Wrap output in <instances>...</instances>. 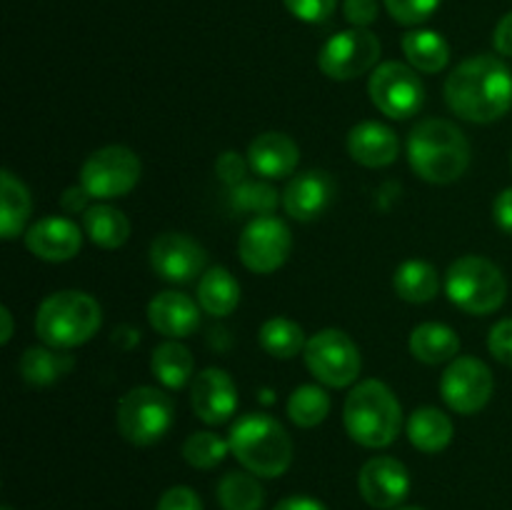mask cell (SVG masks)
<instances>
[{"label": "cell", "instance_id": "32", "mask_svg": "<svg viewBox=\"0 0 512 510\" xmlns=\"http://www.w3.org/2000/svg\"><path fill=\"white\" fill-rule=\"evenodd\" d=\"M260 345L268 355L280 360H290L295 355H300L305 350V333L295 320L290 318H268L263 325H260L258 333Z\"/></svg>", "mask_w": 512, "mask_h": 510}, {"label": "cell", "instance_id": "22", "mask_svg": "<svg viewBox=\"0 0 512 510\" xmlns=\"http://www.w3.org/2000/svg\"><path fill=\"white\" fill-rule=\"evenodd\" d=\"M30 210H33L30 190L10 170H3L0 175V235L3 240H15L23 233Z\"/></svg>", "mask_w": 512, "mask_h": 510}, {"label": "cell", "instance_id": "16", "mask_svg": "<svg viewBox=\"0 0 512 510\" xmlns=\"http://www.w3.org/2000/svg\"><path fill=\"white\" fill-rule=\"evenodd\" d=\"M25 245L35 258L48 260V263H65L80 253L83 233H80V225H75L70 218L48 215V218L35 220L25 230Z\"/></svg>", "mask_w": 512, "mask_h": 510}, {"label": "cell", "instance_id": "30", "mask_svg": "<svg viewBox=\"0 0 512 510\" xmlns=\"http://www.w3.org/2000/svg\"><path fill=\"white\" fill-rule=\"evenodd\" d=\"M395 293L408 303H430L440 293V275L425 260H405L393 278Z\"/></svg>", "mask_w": 512, "mask_h": 510}, {"label": "cell", "instance_id": "27", "mask_svg": "<svg viewBox=\"0 0 512 510\" xmlns=\"http://www.w3.org/2000/svg\"><path fill=\"white\" fill-rule=\"evenodd\" d=\"M403 53L420 73H440L450 60V45L435 30H410L403 35Z\"/></svg>", "mask_w": 512, "mask_h": 510}, {"label": "cell", "instance_id": "3", "mask_svg": "<svg viewBox=\"0 0 512 510\" xmlns=\"http://www.w3.org/2000/svg\"><path fill=\"white\" fill-rule=\"evenodd\" d=\"M228 445L235 460L260 478H278L293 463V440L288 430L265 413H248L235 420Z\"/></svg>", "mask_w": 512, "mask_h": 510}, {"label": "cell", "instance_id": "18", "mask_svg": "<svg viewBox=\"0 0 512 510\" xmlns=\"http://www.w3.org/2000/svg\"><path fill=\"white\" fill-rule=\"evenodd\" d=\"M335 180L325 170H308V173L295 175L283 193L285 213L300 223L320 218L333 203Z\"/></svg>", "mask_w": 512, "mask_h": 510}, {"label": "cell", "instance_id": "8", "mask_svg": "<svg viewBox=\"0 0 512 510\" xmlns=\"http://www.w3.org/2000/svg\"><path fill=\"white\" fill-rule=\"evenodd\" d=\"M143 165L125 145H105L88 155L80 168V185L95 200H115L128 195L140 183Z\"/></svg>", "mask_w": 512, "mask_h": 510}, {"label": "cell", "instance_id": "19", "mask_svg": "<svg viewBox=\"0 0 512 510\" xmlns=\"http://www.w3.org/2000/svg\"><path fill=\"white\" fill-rule=\"evenodd\" d=\"M248 163L255 175L265 180H283L295 173L300 163V150L295 140L285 133H260L248 148Z\"/></svg>", "mask_w": 512, "mask_h": 510}, {"label": "cell", "instance_id": "24", "mask_svg": "<svg viewBox=\"0 0 512 510\" xmlns=\"http://www.w3.org/2000/svg\"><path fill=\"white\" fill-rule=\"evenodd\" d=\"M408 438L423 453H440L450 445L453 440V420L443 413V410L433 408V405H425L418 408L408 418Z\"/></svg>", "mask_w": 512, "mask_h": 510}, {"label": "cell", "instance_id": "5", "mask_svg": "<svg viewBox=\"0 0 512 510\" xmlns=\"http://www.w3.org/2000/svg\"><path fill=\"white\" fill-rule=\"evenodd\" d=\"M103 323L100 303L80 290L48 295L35 313V333L45 345L58 350L78 348L98 333Z\"/></svg>", "mask_w": 512, "mask_h": 510}, {"label": "cell", "instance_id": "48", "mask_svg": "<svg viewBox=\"0 0 512 510\" xmlns=\"http://www.w3.org/2000/svg\"><path fill=\"white\" fill-rule=\"evenodd\" d=\"M0 510H13V508H10V505H3V508H0Z\"/></svg>", "mask_w": 512, "mask_h": 510}, {"label": "cell", "instance_id": "41", "mask_svg": "<svg viewBox=\"0 0 512 510\" xmlns=\"http://www.w3.org/2000/svg\"><path fill=\"white\" fill-rule=\"evenodd\" d=\"M380 3L378 0H345L343 13L353 28H368L378 20Z\"/></svg>", "mask_w": 512, "mask_h": 510}, {"label": "cell", "instance_id": "11", "mask_svg": "<svg viewBox=\"0 0 512 510\" xmlns=\"http://www.w3.org/2000/svg\"><path fill=\"white\" fill-rule=\"evenodd\" d=\"M380 50L383 45L378 35L370 33L368 28L340 30L325 40L318 53V65L330 80H355L378 68Z\"/></svg>", "mask_w": 512, "mask_h": 510}, {"label": "cell", "instance_id": "33", "mask_svg": "<svg viewBox=\"0 0 512 510\" xmlns=\"http://www.w3.org/2000/svg\"><path fill=\"white\" fill-rule=\"evenodd\" d=\"M330 413V398L320 385H300L288 398V415L298 428H315Z\"/></svg>", "mask_w": 512, "mask_h": 510}, {"label": "cell", "instance_id": "10", "mask_svg": "<svg viewBox=\"0 0 512 510\" xmlns=\"http://www.w3.org/2000/svg\"><path fill=\"white\" fill-rule=\"evenodd\" d=\"M370 100L383 115L393 120H408L420 113L425 103V85L413 65L398 60L380 63L368 83Z\"/></svg>", "mask_w": 512, "mask_h": 510}, {"label": "cell", "instance_id": "12", "mask_svg": "<svg viewBox=\"0 0 512 510\" xmlns=\"http://www.w3.org/2000/svg\"><path fill=\"white\" fill-rule=\"evenodd\" d=\"M293 250V235L280 218L273 215H258L245 225L240 235L238 253L250 273L270 275L283 268Z\"/></svg>", "mask_w": 512, "mask_h": 510}, {"label": "cell", "instance_id": "46", "mask_svg": "<svg viewBox=\"0 0 512 510\" xmlns=\"http://www.w3.org/2000/svg\"><path fill=\"white\" fill-rule=\"evenodd\" d=\"M0 320H3V330H0V343L8 345L13 338V315L8 308H0Z\"/></svg>", "mask_w": 512, "mask_h": 510}, {"label": "cell", "instance_id": "45", "mask_svg": "<svg viewBox=\"0 0 512 510\" xmlns=\"http://www.w3.org/2000/svg\"><path fill=\"white\" fill-rule=\"evenodd\" d=\"M273 510H328L320 500L308 498V495H293V498H285L275 505Z\"/></svg>", "mask_w": 512, "mask_h": 510}, {"label": "cell", "instance_id": "17", "mask_svg": "<svg viewBox=\"0 0 512 510\" xmlns=\"http://www.w3.org/2000/svg\"><path fill=\"white\" fill-rule=\"evenodd\" d=\"M193 410L203 423L223 425L238 410V390L233 378L220 368H205L193 380Z\"/></svg>", "mask_w": 512, "mask_h": 510}, {"label": "cell", "instance_id": "23", "mask_svg": "<svg viewBox=\"0 0 512 510\" xmlns=\"http://www.w3.org/2000/svg\"><path fill=\"white\" fill-rule=\"evenodd\" d=\"M410 353L428 365L450 363L460 353V338L450 325L420 323L410 333Z\"/></svg>", "mask_w": 512, "mask_h": 510}, {"label": "cell", "instance_id": "9", "mask_svg": "<svg viewBox=\"0 0 512 510\" xmlns=\"http://www.w3.org/2000/svg\"><path fill=\"white\" fill-rule=\"evenodd\" d=\"M303 358L310 373L328 388H348L358 380L363 368L358 345L338 328H325L308 338Z\"/></svg>", "mask_w": 512, "mask_h": 510}, {"label": "cell", "instance_id": "39", "mask_svg": "<svg viewBox=\"0 0 512 510\" xmlns=\"http://www.w3.org/2000/svg\"><path fill=\"white\" fill-rule=\"evenodd\" d=\"M155 510H203V500L188 485H175V488L165 490L158 500Z\"/></svg>", "mask_w": 512, "mask_h": 510}, {"label": "cell", "instance_id": "42", "mask_svg": "<svg viewBox=\"0 0 512 510\" xmlns=\"http://www.w3.org/2000/svg\"><path fill=\"white\" fill-rule=\"evenodd\" d=\"M493 218L503 233L512 235V188H505L493 203Z\"/></svg>", "mask_w": 512, "mask_h": 510}, {"label": "cell", "instance_id": "7", "mask_svg": "<svg viewBox=\"0 0 512 510\" xmlns=\"http://www.w3.org/2000/svg\"><path fill=\"white\" fill-rule=\"evenodd\" d=\"M173 418L175 405L170 395L153 385H138L128 390L118 400V410H115L120 435L133 445L158 443L170 430Z\"/></svg>", "mask_w": 512, "mask_h": 510}, {"label": "cell", "instance_id": "6", "mask_svg": "<svg viewBox=\"0 0 512 510\" xmlns=\"http://www.w3.org/2000/svg\"><path fill=\"white\" fill-rule=\"evenodd\" d=\"M445 293L450 303L470 315H490L500 310L508 295L503 270L480 255H463L445 273Z\"/></svg>", "mask_w": 512, "mask_h": 510}, {"label": "cell", "instance_id": "31", "mask_svg": "<svg viewBox=\"0 0 512 510\" xmlns=\"http://www.w3.org/2000/svg\"><path fill=\"white\" fill-rule=\"evenodd\" d=\"M218 503L223 510H263L265 490L253 473H225L218 483Z\"/></svg>", "mask_w": 512, "mask_h": 510}, {"label": "cell", "instance_id": "20", "mask_svg": "<svg viewBox=\"0 0 512 510\" xmlns=\"http://www.w3.org/2000/svg\"><path fill=\"white\" fill-rule=\"evenodd\" d=\"M148 320L160 335H165L168 340H180L198 330L200 308L188 295L165 290V293H158L150 300Z\"/></svg>", "mask_w": 512, "mask_h": 510}, {"label": "cell", "instance_id": "2", "mask_svg": "<svg viewBox=\"0 0 512 510\" xmlns=\"http://www.w3.org/2000/svg\"><path fill=\"white\" fill-rule=\"evenodd\" d=\"M408 160L418 178L433 185H448L463 178L468 170L470 143L450 120H420L408 138Z\"/></svg>", "mask_w": 512, "mask_h": 510}, {"label": "cell", "instance_id": "40", "mask_svg": "<svg viewBox=\"0 0 512 510\" xmlns=\"http://www.w3.org/2000/svg\"><path fill=\"white\" fill-rule=\"evenodd\" d=\"M488 348L495 360H500L503 365H512V318L493 325L488 335Z\"/></svg>", "mask_w": 512, "mask_h": 510}, {"label": "cell", "instance_id": "1", "mask_svg": "<svg viewBox=\"0 0 512 510\" xmlns=\"http://www.w3.org/2000/svg\"><path fill=\"white\" fill-rule=\"evenodd\" d=\"M445 103L468 123L500 120L512 108V70L495 55H473L445 80Z\"/></svg>", "mask_w": 512, "mask_h": 510}, {"label": "cell", "instance_id": "44", "mask_svg": "<svg viewBox=\"0 0 512 510\" xmlns=\"http://www.w3.org/2000/svg\"><path fill=\"white\" fill-rule=\"evenodd\" d=\"M493 45L500 55L512 58V10L508 15H503V18H500V23L495 25Z\"/></svg>", "mask_w": 512, "mask_h": 510}, {"label": "cell", "instance_id": "26", "mask_svg": "<svg viewBox=\"0 0 512 510\" xmlns=\"http://www.w3.org/2000/svg\"><path fill=\"white\" fill-rule=\"evenodd\" d=\"M83 230L98 248L115 250L130 238V220L125 218L123 210L108 203H98L90 205L83 213Z\"/></svg>", "mask_w": 512, "mask_h": 510}, {"label": "cell", "instance_id": "15", "mask_svg": "<svg viewBox=\"0 0 512 510\" xmlns=\"http://www.w3.org/2000/svg\"><path fill=\"white\" fill-rule=\"evenodd\" d=\"M358 490L370 508L395 510L410 493V473L398 458L378 455L360 468Z\"/></svg>", "mask_w": 512, "mask_h": 510}, {"label": "cell", "instance_id": "28", "mask_svg": "<svg viewBox=\"0 0 512 510\" xmlns=\"http://www.w3.org/2000/svg\"><path fill=\"white\" fill-rule=\"evenodd\" d=\"M150 370L158 378L160 385L170 390H180L188 385L193 378L195 360L193 353L185 348L180 340H165L153 350V360H150Z\"/></svg>", "mask_w": 512, "mask_h": 510}, {"label": "cell", "instance_id": "29", "mask_svg": "<svg viewBox=\"0 0 512 510\" xmlns=\"http://www.w3.org/2000/svg\"><path fill=\"white\" fill-rule=\"evenodd\" d=\"M73 365V355L65 353V350L50 348V345H45V348L35 345V348L25 350V355L20 358V375L30 385H53L55 380L68 375Z\"/></svg>", "mask_w": 512, "mask_h": 510}, {"label": "cell", "instance_id": "25", "mask_svg": "<svg viewBox=\"0 0 512 510\" xmlns=\"http://www.w3.org/2000/svg\"><path fill=\"white\" fill-rule=\"evenodd\" d=\"M198 303L205 313L215 318L230 315L240 303V283L228 268H220V265L208 268L200 275Z\"/></svg>", "mask_w": 512, "mask_h": 510}, {"label": "cell", "instance_id": "36", "mask_svg": "<svg viewBox=\"0 0 512 510\" xmlns=\"http://www.w3.org/2000/svg\"><path fill=\"white\" fill-rule=\"evenodd\" d=\"M443 0H385L390 18L400 25H420L440 8Z\"/></svg>", "mask_w": 512, "mask_h": 510}, {"label": "cell", "instance_id": "34", "mask_svg": "<svg viewBox=\"0 0 512 510\" xmlns=\"http://www.w3.org/2000/svg\"><path fill=\"white\" fill-rule=\"evenodd\" d=\"M228 453H230L228 440L210 433V430L188 435L183 443V458L188 460V465H193V468L198 470H213L215 465L223 463Z\"/></svg>", "mask_w": 512, "mask_h": 510}, {"label": "cell", "instance_id": "14", "mask_svg": "<svg viewBox=\"0 0 512 510\" xmlns=\"http://www.w3.org/2000/svg\"><path fill=\"white\" fill-rule=\"evenodd\" d=\"M150 265L168 283H190L205 273V248L185 233H163L150 245Z\"/></svg>", "mask_w": 512, "mask_h": 510}, {"label": "cell", "instance_id": "4", "mask_svg": "<svg viewBox=\"0 0 512 510\" xmlns=\"http://www.w3.org/2000/svg\"><path fill=\"white\" fill-rule=\"evenodd\" d=\"M343 423L363 448H388L403 428V408L393 390L380 380H363L345 398Z\"/></svg>", "mask_w": 512, "mask_h": 510}, {"label": "cell", "instance_id": "47", "mask_svg": "<svg viewBox=\"0 0 512 510\" xmlns=\"http://www.w3.org/2000/svg\"><path fill=\"white\" fill-rule=\"evenodd\" d=\"M395 510H425V508H395Z\"/></svg>", "mask_w": 512, "mask_h": 510}, {"label": "cell", "instance_id": "43", "mask_svg": "<svg viewBox=\"0 0 512 510\" xmlns=\"http://www.w3.org/2000/svg\"><path fill=\"white\" fill-rule=\"evenodd\" d=\"M88 200L90 193L83 185H73V188H68L60 195V205H63L65 213H85L88 210Z\"/></svg>", "mask_w": 512, "mask_h": 510}, {"label": "cell", "instance_id": "35", "mask_svg": "<svg viewBox=\"0 0 512 510\" xmlns=\"http://www.w3.org/2000/svg\"><path fill=\"white\" fill-rule=\"evenodd\" d=\"M230 203H233L235 210H245V213H255V215H270L280 203L278 190L273 188L270 183H248L243 180L240 185L230 188Z\"/></svg>", "mask_w": 512, "mask_h": 510}, {"label": "cell", "instance_id": "37", "mask_svg": "<svg viewBox=\"0 0 512 510\" xmlns=\"http://www.w3.org/2000/svg\"><path fill=\"white\" fill-rule=\"evenodd\" d=\"M285 8L303 23H325L338 8V0H283Z\"/></svg>", "mask_w": 512, "mask_h": 510}, {"label": "cell", "instance_id": "13", "mask_svg": "<svg viewBox=\"0 0 512 510\" xmlns=\"http://www.w3.org/2000/svg\"><path fill=\"white\" fill-rule=\"evenodd\" d=\"M495 390L493 373L488 365L470 355H458L450 360L440 378V395L445 405L460 415H473L490 403Z\"/></svg>", "mask_w": 512, "mask_h": 510}, {"label": "cell", "instance_id": "38", "mask_svg": "<svg viewBox=\"0 0 512 510\" xmlns=\"http://www.w3.org/2000/svg\"><path fill=\"white\" fill-rule=\"evenodd\" d=\"M248 168L250 163H245L243 155L235 153V150H225V153H220L218 160H215V175H218L228 188H235V185L243 183Z\"/></svg>", "mask_w": 512, "mask_h": 510}, {"label": "cell", "instance_id": "21", "mask_svg": "<svg viewBox=\"0 0 512 510\" xmlns=\"http://www.w3.org/2000/svg\"><path fill=\"white\" fill-rule=\"evenodd\" d=\"M348 153L355 163L365 168H385L395 163L400 153L398 135L388 125L363 120L348 133Z\"/></svg>", "mask_w": 512, "mask_h": 510}]
</instances>
